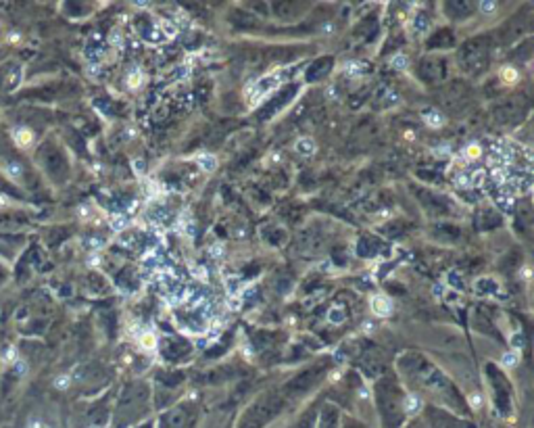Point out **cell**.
<instances>
[{
	"label": "cell",
	"instance_id": "cell-6",
	"mask_svg": "<svg viewBox=\"0 0 534 428\" xmlns=\"http://www.w3.org/2000/svg\"><path fill=\"white\" fill-rule=\"evenodd\" d=\"M186 408L184 405H177V408H173L169 414L163 416L161 420V428H186Z\"/></svg>",
	"mask_w": 534,
	"mask_h": 428
},
{
	"label": "cell",
	"instance_id": "cell-7",
	"mask_svg": "<svg viewBox=\"0 0 534 428\" xmlns=\"http://www.w3.org/2000/svg\"><path fill=\"white\" fill-rule=\"evenodd\" d=\"M315 380H317V374H315V372H307V374L295 378L290 385L286 387V393H303V391H307L311 385H313Z\"/></svg>",
	"mask_w": 534,
	"mask_h": 428
},
{
	"label": "cell",
	"instance_id": "cell-23",
	"mask_svg": "<svg viewBox=\"0 0 534 428\" xmlns=\"http://www.w3.org/2000/svg\"><path fill=\"white\" fill-rule=\"evenodd\" d=\"M413 428H417V426H413Z\"/></svg>",
	"mask_w": 534,
	"mask_h": 428
},
{
	"label": "cell",
	"instance_id": "cell-11",
	"mask_svg": "<svg viewBox=\"0 0 534 428\" xmlns=\"http://www.w3.org/2000/svg\"><path fill=\"white\" fill-rule=\"evenodd\" d=\"M0 357H3V362L13 364L15 359H17V349H15L13 345H5L3 349H0Z\"/></svg>",
	"mask_w": 534,
	"mask_h": 428
},
{
	"label": "cell",
	"instance_id": "cell-5",
	"mask_svg": "<svg viewBox=\"0 0 534 428\" xmlns=\"http://www.w3.org/2000/svg\"><path fill=\"white\" fill-rule=\"evenodd\" d=\"M419 71H421V78L428 80V82H438V80L444 78V73H447V69H444V61L436 59V57H428V59L421 61Z\"/></svg>",
	"mask_w": 534,
	"mask_h": 428
},
{
	"label": "cell",
	"instance_id": "cell-3",
	"mask_svg": "<svg viewBox=\"0 0 534 428\" xmlns=\"http://www.w3.org/2000/svg\"><path fill=\"white\" fill-rule=\"evenodd\" d=\"M282 405H284V401H282L280 395H265V397H261L253 408L244 414V418H242L238 428H263V424L267 420H272L282 410Z\"/></svg>",
	"mask_w": 534,
	"mask_h": 428
},
{
	"label": "cell",
	"instance_id": "cell-16",
	"mask_svg": "<svg viewBox=\"0 0 534 428\" xmlns=\"http://www.w3.org/2000/svg\"><path fill=\"white\" fill-rule=\"evenodd\" d=\"M55 387H57V389H67V387H69V378H67V376H59V378L55 380Z\"/></svg>",
	"mask_w": 534,
	"mask_h": 428
},
{
	"label": "cell",
	"instance_id": "cell-13",
	"mask_svg": "<svg viewBox=\"0 0 534 428\" xmlns=\"http://www.w3.org/2000/svg\"><path fill=\"white\" fill-rule=\"evenodd\" d=\"M13 370H15L17 376H23V374L28 372V364L23 362V359H15V362H13Z\"/></svg>",
	"mask_w": 534,
	"mask_h": 428
},
{
	"label": "cell",
	"instance_id": "cell-14",
	"mask_svg": "<svg viewBox=\"0 0 534 428\" xmlns=\"http://www.w3.org/2000/svg\"><path fill=\"white\" fill-rule=\"evenodd\" d=\"M311 426H313V412H309V414H307V416H305V418H303L295 428H311Z\"/></svg>",
	"mask_w": 534,
	"mask_h": 428
},
{
	"label": "cell",
	"instance_id": "cell-2",
	"mask_svg": "<svg viewBox=\"0 0 534 428\" xmlns=\"http://www.w3.org/2000/svg\"><path fill=\"white\" fill-rule=\"evenodd\" d=\"M488 61H491V42H488V38H474L465 42L459 51V63L470 73H480L484 67H488Z\"/></svg>",
	"mask_w": 534,
	"mask_h": 428
},
{
	"label": "cell",
	"instance_id": "cell-20",
	"mask_svg": "<svg viewBox=\"0 0 534 428\" xmlns=\"http://www.w3.org/2000/svg\"><path fill=\"white\" fill-rule=\"evenodd\" d=\"M346 428H361V426H359V424H355V422H351V424H349Z\"/></svg>",
	"mask_w": 534,
	"mask_h": 428
},
{
	"label": "cell",
	"instance_id": "cell-1",
	"mask_svg": "<svg viewBox=\"0 0 534 428\" xmlns=\"http://www.w3.org/2000/svg\"><path fill=\"white\" fill-rule=\"evenodd\" d=\"M378 405H380L384 428H398L403 422V397L392 380L378 385Z\"/></svg>",
	"mask_w": 534,
	"mask_h": 428
},
{
	"label": "cell",
	"instance_id": "cell-10",
	"mask_svg": "<svg viewBox=\"0 0 534 428\" xmlns=\"http://www.w3.org/2000/svg\"><path fill=\"white\" fill-rule=\"evenodd\" d=\"M373 311L380 315H386L390 311V301L384 297H373Z\"/></svg>",
	"mask_w": 534,
	"mask_h": 428
},
{
	"label": "cell",
	"instance_id": "cell-17",
	"mask_svg": "<svg viewBox=\"0 0 534 428\" xmlns=\"http://www.w3.org/2000/svg\"><path fill=\"white\" fill-rule=\"evenodd\" d=\"M198 163H200V165H203L205 169H213V167H215V159H213V157H209V155L205 157V159H200Z\"/></svg>",
	"mask_w": 534,
	"mask_h": 428
},
{
	"label": "cell",
	"instance_id": "cell-22",
	"mask_svg": "<svg viewBox=\"0 0 534 428\" xmlns=\"http://www.w3.org/2000/svg\"><path fill=\"white\" fill-rule=\"evenodd\" d=\"M142 428H152V426H150V424H146V426H142Z\"/></svg>",
	"mask_w": 534,
	"mask_h": 428
},
{
	"label": "cell",
	"instance_id": "cell-8",
	"mask_svg": "<svg viewBox=\"0 0 534 428\" xmlns=\"http://www.w3.org/2000/svg\"><path fill=\"white\" fill-rule=\"evenodd\" d=\"M338 424V410L334 405H326L322 416H319V426L317 428H336Z\"/></svg>",
	"mask_w": 534,
	"mask_h": 428
},
{
	"label": "cell",
	"instance_id": "cell-15",
	"mask_svg": "<svg viewBox=\"0 0 534 428\" xmlns=\"http://www.w3.org/2000/svg\"><path fill=\"white\" fill-rule=\"evenodd\" d=\"M7 171H9V175L19 178V173H21V165H19V163H11V165H7Z\"/></svg>",
	"mask_w": 534,
	"mask_h": 428
},
{
	"label": "cell",
	"instance_id": "cell-9",
	"mask_svg": "<svg viewBox=\"0 0 534 428\" xmlns=\"http://www.w3.org/2000/svg\"><path fill=\"white\" fill-rule=\"evenodd\" d=\"M13 138H15V142H17L19 146H30L34 134H32L28 128H15V130H13Z\"/></svg>",
	"mask_w": 534,
	"mask_h": 428
},
{
	"label": "cell",
	"instance_id": "cell-12",
	"mask_svg": "<svg viewBox=\"0 0 534 428\" xmlns=\"http://www.w3.org/2000/svg\"><path fill=\"white\" fill-rule=\"evenodd\" d=\"M297 150H299V153H303V155H311V153L315 150V144L311 142L309 138H305V140H301V142L297 144Z\"/></svg>",
	"mask_w": 534,
	"mask_h": 428
},
{
	"label": "cell",
	"instance_id": "cell-19",
	"mask_svg": "<svg viewBox=\"0 0 534 428\" xmlns=\"http://www.w3.org/2000/svg\"><path fill=\"white\" fill-rule=\"evenodd\" d=\"M113 228H115V230L123 228V217H115V223H113Z\"/></svg>",
	"mask_w": 534,
	"mask_h": 428
},
{
	"label": "cell",
	"instance_id": "cell-21",
	"mask_svg": "<svg viewBox=\"0 0 534 428\" xmlns=\"http://www.w3.org/2000/svg\"><path fill=\"white\" fill-rule=\"evenodd\" d=\"M32 428H44V426H42L40 422H34V426H32Z\"/></svg>",
	"mask_w": 534,
	"mask_h": 428
},
{
	"label": "cell",
	"instance_id": "cell-4",
	"mask_svg": "<svg viewBox=\"0 0 534 428\" xmlns=\"http://www.w3.org/2000/svg\"><path fill=\"white\" fill-rule=\"evenodd\" d=\"M522 111H524V103L522 98H507L505 103H501L497 107V119L499 121H516L518 117H522Z\"/></svg>",
	"mask_w": 534,
	"mask_h": 428
},
{
	"label": "cell",
	"instance_id": "cell-18",
	"mask_svg": "<svg viewBox=\"0 0 534 428\" xmlns=\"http://www.w3.org/2000/svg\"><path fill=\"white\" fill-rule=\"evenodd\" d=\"M144 345H146V347H152V345H154V336L146 334V336H144Z\"/></svg>",
	"mask_w": 534,
	"mask_h": 428
}]
</instances>
